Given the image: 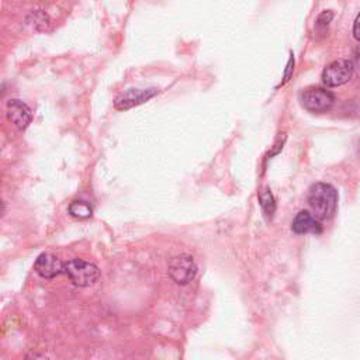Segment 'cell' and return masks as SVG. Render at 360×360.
Segmentation results:
<instances>
[{
    "label": "cell",
    "instance_id": "6da1fadb",
    "mask_svg": "<svg viewBox=\"0 0 360 360\" xmlns=\"http://www.w3.org/2000/svg\"><path fill=\"white\" fill-rule=\"evenodd\" d=\"M309 204L318 220L334 217L338 207V193L327 183H316L309 193Z\"/></svg>",
    "mask_w": 360,
    "mask_h": 360
},
{
    "label": "cell",
    "instance_id": "7a4b0ae2",
    "mask_svg": "<svg viewBox=\"0 0 360 360\" xmlns=\"http://www.w3.org/2000/svg\"><path fill=\"white\" fill-rule=\"evenodd\" d=\"M64 275H67L75 286L89 287L99 280L100 270L97 266H95L90 262L74 259V261L65 262Z\"/></svg>",
    "mask_w": 360,
    "mask_h": 360
},
{
    "label": "cell",
    "instance_id": "3957f363",
    "mask_svg": "<svg viewBox=\"0 0 360 360\" xmlns=\"http://www.w3.org/2000/svg\"><path fill=\"white\" fill-rule=\"evenodd\" d=\"M335 96L322 88H309L302 95V104L311 113H325L332 108Z\"/></svg>",
    "mask_w": 360,
    "mask_h": 360
},
{
    "label": "cell",
    "instance_id": "277c9868",
    "mask_svg": "<svg viewBox=\"0 0 360 360\" xmlns=\"http://www.w3.org/2000/svg\"><path fill=\"white\" fill-rule=\"evenodd\" d=\"M197 275V266L190 255H179L169 263V276L177 284H188Z\"/></svg>",
    "mask_w": 360,
    "mask_h": 360
},
{
    "label": "cell",
    "instance_id": "5b68a950",
    "mask_svg": "<svg viewBox=\"0 0 360 360\" xmlns=\"http://www.w3.org/2000/svg\"><path fill=\"white\" fill-rule=\"evenodd\" d=\"M354 67L346 59H338L331 63L322 72V82L329 88H338L347 83L353 76Z\"/></svg>",
    "mask_w": 360,
    "mask_h": 360
},
{
    "label": "cell",
    "instance_id": "8992f818",
    "mask_svg": "<svg viewBox=\"0 0 360 360\" xmlns=\"http://www.w3.org/2000/svg\"><path fill=\"white\" fill-rule=\"evenodd\" d=\"M159 93V90L156 88H151V89H130L126 93H123L122 96H118L114 101V106L117 110H129L133 108L136 106H140L145 101H148L149 99H152L154 96H156Z\"/></svg>",
    "mask_w": 360,
    "mask_h": 360
},
{
    "label": "cell",
    "instance_id": "52a82bcc",
    "mask_svg": "<svg viewBox=\"0 0 360 360\" xmlns=\"http://www.w3.org/2000/svg\"><path fill=\"white\" fill-rule=\"evenodd\" d=\"M65 263L51 254H42L37 258L34 269L44 279H54L64 273Z\"/></svg>",
    "mask_w": 360,
    "mask_h": 360
},
{
    "label": "cell",
    "instance_id": "ba28073f",
    "mask_svg": "<svg viewBox=\"0 0 360 360\" xmlns=\"http://www.w3.org/2000/svg\"><path fill=\"white\" fill-rule=\"evenodd\" d=\"M8 118L9 122L13 123L19 130H26L31 120H33V114L30 107L23 103L22 100L13 99L8 103Z\"/></svg>",
    "mask_w": 360,
    "mask_h": 360
},
{
    "label": "cell",
    "instance_id": "9c48e42d",
    "mask_svg": "<svg viewBox=\"0 0 360 360\" xmlns=\"http://www.w3.org/2000/svg\"><path fill=\"white\" fill-rule=\"evenodd\" d=\"M293 231L295 234H321L322 232V227L321 224L309 213V211H300L291 225Z\"/></svg>",
    "mask_w": 360,
    "mask_h": 360
},
{
    "label": "cell",
    "instance_id": "30bf717a",
    "mask_svg": "<svg viewBox=\"0 0 360 360\" xmlns=\"http://www.w3.org/2000/svg\"><path fill=\"white\" fill-rule=\"evenodd\" d=\"M69 214L75 218H79V220H86L89 217H92L93 214V208L92 206L88 203V202H83V200H75L69 204Z\"/></svg>",
    "mask_w": 360,
    "mask_h": 360
},
{
    "label": "cell",
    "instance_id": "8fae6325",
    "mask_svg": "<svg viewBox=\"0 0 360 360\" xmlns=\"http://www.w3.org/2000/svg\"><path fill=\"white\" fill-rule=\"evenodd\" d=\"M259 202H261V206H262L265 214H266L268 217H272L273 213H275L276 204H275L273 195L270 193L269 189H263V190L259 193Z\"/></svg>",
    "mask_w": 360,
    "mask_h": 360
},
{
    "label": "cell",
    "instance_id": "7c38bea8",
    "mask_svg": "<svg viewBox=\"0 0 360 360\" xmlns=\"http://www.w3.org/2000/svg\"><path fill=\"white\" fill-rule=\"evenodd\" d=\"M332 19H334V13H332L331 10L322 12V13L318 16V19H317V24H316L317 31H321V33L324 34L325 30H327V27H328L329 23L332 22Z\"/></svg>",
    "mask_w": 360,
    "mask_h": 360
},
{
    "label": "cell",
    "instance_id": "4fadbf2b",
    "mask_svg": "<svg viewBox=\"0 0 360 360\" xmlns=\"http://www.w3.org/2000/svg\"><path fill=\"white\" fill-rule=\"evenodd\" d=\"M353 35H354V38L357 40V41H360V13H359V16L356 17V20H354V26H353Z\"/></svg>",
    "mask_w": 360,
    "mask_h": 360
},
{
    "label": "cell",
    "instance_id": "5bb4252c",
    "mask_svg": "<svg viewBox=\"0 0 360 360\" xmlns=\"http://www.w3.org/2000/svg\"><path fill=\"white\" fill-rule=\"evenodd\" d=\"M293 65H294V59H293V58H290V61H288V64H287V69H286V75H284V81H283V83H281V85H284V83L290 79L291 72H293Z\"/></svg>",
    "mask_w": 360,
    "mask_h": 360
},
{
    "label": "cell",
    "instance_id": "9a60e30c",
    "mask_svg": "<svg viewBox=\"0 0 360 360\" xmlns=\"http://www.w3.org/2000/svg\"><path fill=\"white\" fill-rule=\"evenodd\" d=\"M353 67L360 72V49H357L356 52V63L353 64Z\"/></svg>",
    "mask_w": 360,
    "mask_h": 360
}]
</instances>
